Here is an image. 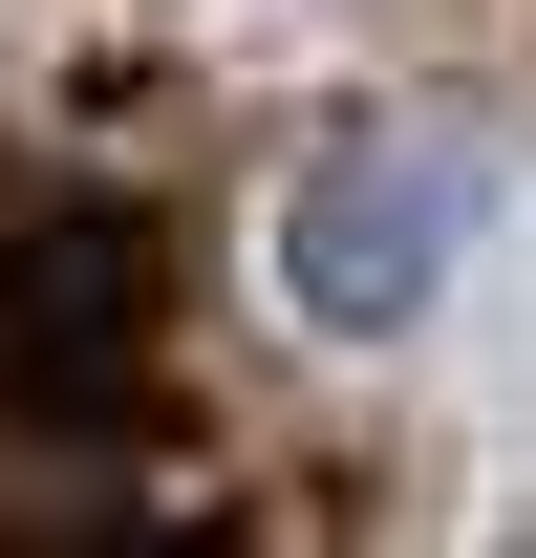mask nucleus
<instances>
[{
	"label": "nucleus",
	"mask_w": 536,
	"mask_h": 558,
	"mask_svg": "<svg viewBox=\"0 0 536 558\" xmlns=\"http://www.w3.org/2000/svg\"><path fill=\"white\" fill-rule=\"evenodd\" d=\"M150 301H172V258H150L130 194H44L0 215V409H130L150 387Z\"/></svg>",
	"instance_id": "1"
},
{
	"label": "nucleus",
	"mask_w": 536,
	"mask_h": 558,
	"mask_svg": "<svg viewBox=\"0 0 536 558\" xmlns=\"http://www.w3.org/2000/svg\"><path fill=\"white\" fill-rule=\"evenodd\" d=\"M451 236H472V150L365 130V150H322V172L279 194V301H301L322 344H387V323H429Z\"/></svg>",
	"instance_id": "2"
}]
</instances>
